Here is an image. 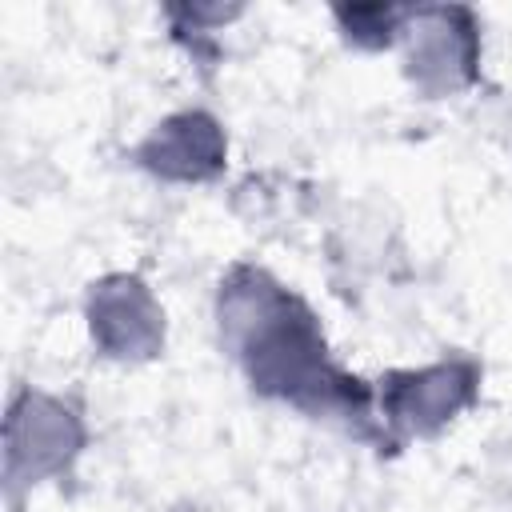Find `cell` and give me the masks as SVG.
Wrapping results in <instances>:
<instances>
[{
    "instance_id": "6da1fadb",
    "label": "cell",
    "mask_w": 512,
    "mask_h": 512,
    "mask_svg": "<svg viewBox=\"0 0 512 512\" xmlns=\"http://www.w3.org/2000/svg\"><path fill=\"white\" fill-rule=\"evenodd\" d=\"M220 348L236 360L256 396L280 400L312 420H332L356 440L392 448L376 392L344 372L308 300L260 264H232L216 288Z\"/></svg>"
},
{
    "instance_id": "7a4b0ae2",
    "label": "cell",
    "mask_w": 512,
    "mask_h": 512,
    "mask_svg": "<svg viewBox=\"0 0 512 512\" xmlns=\"http://www.w3.org/2000/svg\"><path fill=\"white\" fill-rule=\"evenodd\" d=\"M480 380H484L480 360L464 352L440 356L420 368L384 372L376 388V416L392 448H400L412 436H436L440 428H448L464 408L476 404Z\"/></svg>"
},
{
    "instance_id": "3957f363",
    "label": "cell",
    "mask_w": 512,
    "mask_h": 512,
    "mask_svg": "<svg viewBox=\"0 0 512 512\" xmlns=\"http://www.w3.org/2000/svg\"><path fill=\"white\" fill-rule=\"evenodd\" d=\"M88 444V428L72 404L52 392L20 388L4 416V488L8 500L64 476Z\"/></svg>"
},
{
    "instance_id": "277c9868",
    "label": "cell",
    "mask_w": 512,
    "mask_h": 512,
    "mask_svg": "<svg viewBox=\"0 0 512 512\" xmlns=\"http://www.w3.org/2000/svg\"><path fill=\"white\" fill-rule=\"evenodd\" d=\"M400 52L420 96H456L480 80V20L464 4H416L400 28Z\"/></svg>"
},
{
    "instance_id": "5b68a950",
    "label": "cell",
    "mask_w": 512,
    "mask_h": 512,
    "mask_svg": "<svg viewBox=\"0 0 512 512\" xmlns=\"http://www.w3.org/2000/svg\"><path fill=\"white\" fill-rule=\"evenodd\" d=\"M88 332L108 360L140 364L164 348V308L136 272H108L88 288Z\"/></svg>"
},
{
    "instance_id": "8992f818",
    "label": "cell",
    "mask_w": 512,
    "mask_h": 512,
    "mask_svg": "<svg viewBox=\"0 0 512 512\" xmlns=\"http://www.w3.org/2000/svg\"><path fill=\"white\" fill-rule=\"evenodd\" d=\"M136 164L172 184H204L224 172L228 136L224 124L204 108H180L148 128L136 144Z\"/></svg>"
},
{
    "instance_id": "52a82bcc",
    "label": "cell",
    "mask_w": 512,
    "mask_h": 512,
    "mask_svg": "<svg viewBox=\"0 0 512 512\" xmlns=\"http://www.w3.org/2000/svg\"><path fill=\"white\" fill-rule=\"evenodd\" d=\"M332 20L352 48L380 52V48L400 44L408 8H400V4H340V8H332Z\"/></svg>"
}]
</instances>
